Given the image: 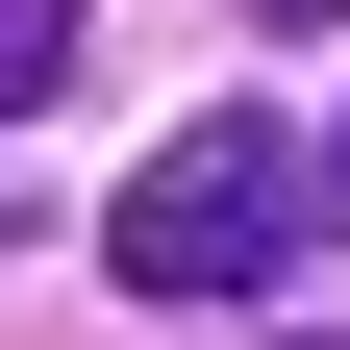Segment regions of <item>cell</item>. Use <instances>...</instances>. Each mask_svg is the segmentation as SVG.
Instances as JSON below:
<instances>
[{
	"mask_svg": "<svg viewBox=\"0 0 350 350\" xmlns=\"http://www.w3.org/2000/svg\"><path fill=\"white\" fill-rule=\"evenodd\" d=\"M300 250H325V150L250 125V100H200V125L100 200V275H125V300H275Z\"/></svg>",
	"mask_w": 350,
	"mask_h": 350,
	"instance_id": "cell-1",
	"label": "cell"
},
{
	"mask_svg": "<svg viewBox=\"0 0 350 350\" xmlns=\"http://www.w3.org/2000/svg\"><path fill=\"white\" fill-rule=\"evenodd\" d=\"M25 100H75V0H0V125Z\"/></svg>",
	"mask_w": 350,
	"mask_h": 350,
	"instance_id": "cell-2",
	"label": "cell"
},
{
	"mask_svg": "<svg viewBox=\"0 0 350 350\" xmlns=\"http://www.w3.org/2000/svg\"><path fill=\"white\" fill-rule=\"evenodd\" d=\"M250 25H350V0H250Z\"/></svg>",
	"mask_w": 350,
	"mask_h": 350,
	"instance_id": "cell-3",
	"label": "cell"
},
{
	"mask_svg": "<svg viewBox=\"0 0 350 350\" xmlns=\"http://www.w3.org/2000/svg\"><path fill=\"white\" fill-rule=\"evenodd\" d=\"M0 250H25V175H0Z\"/></svg>",
	"mask_w": 350,
	"mask_h": 350,
	"instance_id": "cell-4",
	"label": "cell"
},
{
	"mask_svg": "<svg viewBox=\"0 0 350 350\" xmlns=\"http://www.w3.org/2000/svg\"><path fill=\"white\" fill-rule=\"evenodd\" d=\"M325 226H350V150H325Z\"/></svg>",
	"mask_w": 350,
	"mask_h": 350,
	"instance_id": "cell-5",
	"label": "cell"
},
{
	"mask_svg": "<svg viewBox=\"0 0 350 350\" xmlns=\"http://www.w3.org/2000/svg\"><path fill=\"white\" fill-rule=\"evenodd\" d=\"M300 350H350V325H300Z\"/></svg>",
	"mask_w": 350,
	"mask_h": 350,
	"instance_id": "cell-6",
	"label": "cell"
}]
</instances>
